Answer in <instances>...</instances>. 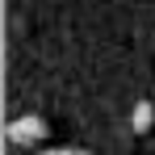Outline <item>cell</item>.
I'll use <instances>...</instances> for the list:
<instances>
[{
	"label": "cell",
	"instance_id": "cell-2",
	"mask_svg": "<svg viewBox=\"0 0 155 155\" xmlns=\"http://www.w3.org/2000/svg\"><path fill=\"white\" fill-rule=\"evenodd\" d=\"M155 126V105L151 101H138L134 105V134H147Z\"/></svg>",
	"mask_w": 155,
	"mask_h": 155
},
{
	"label": "cell",
	"instance_id": "cell-1",
	"mask_svg": "<svg viewBox=\"0 0 155 155\" xmlns=\"http://www.w3.org/2000/svg\"><path fill=\"white\" fill-rule=\"evenodd\" d=\"M42 134H46V126H42L38 117H17L13 130H8V138H13V143H34V138H42Z\"/></svg>",
	"mask_w": 155,
	"mask_h": 155
}]
</instances>
